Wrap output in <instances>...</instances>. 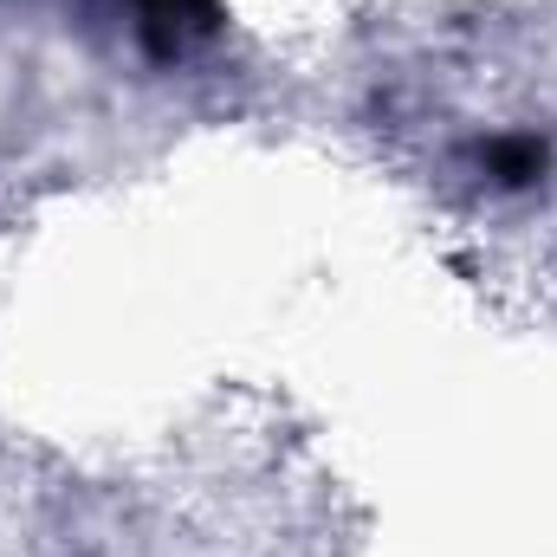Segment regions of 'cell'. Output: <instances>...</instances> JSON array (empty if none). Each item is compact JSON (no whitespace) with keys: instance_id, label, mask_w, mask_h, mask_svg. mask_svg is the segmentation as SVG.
Returning <instances> with one entry per match:
<instances>
[{"instance_id":"1","label":"cell","mask_w":557,"mask_h":557,"mask_svg":"<svg viewBox=\"0 0 557 557\" xmlns=\"http://www.w3.org/2000/svg\"><path fill=\"white\" fill-rule=\"evenodd\" d=\"M493 169H499V182H532V175L545 169V149H539L532 137L499 143V149H493Z\"/></svg>"}]
</instances>
